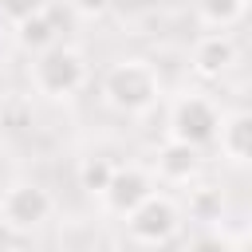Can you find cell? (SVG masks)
Segmentation results:
<instances>
[{"mask_svg":"<svg viewBox=\"0 0 252 252\" xmlns=\"http://www.w3.org/2000/svg\"><path fill=\"white\" fill-rule=\"evenodd\" d=\"M16 39H20L24 51L39 55V51H47L51 43H59V39H55V20H51L47 12H39V16L24 20V24H16Z\"/></svg>","mask_w":252,"mask_h":252,"instance_id":"cell-10","label":"cell"},{"mask_svg":"<svg viewBox=\"0 0 252 252\" xmlns=\"http://www.w3.org/2000/svg\"><path fill=\"white\" fill-rule=\"evenodd\" d=\"M177 205L169 201V197H158V193H150L138 209H130L126 213V232H130V240L134 244H165L173 232H177Z\"/></svg>","mask_w":252,"mask_h":252,"instance_id":"cell-5","label":"cell"},{"mask_svg":"<svg viewBox=\"0 0 252 252\" xmlns=\"http://www.w3.org/2000/svg\"><path fill=\"white\" fill-rule=\"evenodd\" d=\"M217 126H220V110H217L209 98H201V94H185V98H177L173 110H169V138L189 142V146H197V150L217 138Z\"/></svg>","mask_w":252,"mask_h":252,"instance_id":"cell-4","label":"cell"},{"mask_svg":"<svg viewBox=\"0 0 252 252\" xmlns=\"http://www.w3.org/2000/svg\"><path fill=\"white\" fill-rule=\"evenodd\" d=\"M154 169H158L165 181H173V185H185V181H193V177H197V169H201V150H197V146H189V142H177V138H169V142L158 150V158H154Z\"/></svg>","mask_w":252,"mask_h":252,"instance_id":"cell-8","label":"cell"},{"mask_svg":"<svg viewBox=\"0 0 252 252\" xmlns=\"http://www.w3.org/2000/svg\"><path fill=\"white\" fill-rule=\"evenodd\" d=\"M189 213H193V220L217 224V220L224 217V193H220V189H213V185L193 189V197H189Z\"/></svg>","mask_w":252,"mask_h":252,"instance_id":"cell-12","label":"cell"},{"mask_svg":"<svg viewBox=\"0 0 252 252\" xmlns=\"http://www.w3.org/2000/svg\"><path fill=\"white\" fill-rule=\"evenodd\" d=\"M185 252H232V240L220 236V232H201L185 244Z\"/></svg>","mask_w":252,"mask_h":252,"instance_id":"cell-15","label":"cell"},{"mask_svg":"<svg viewBox=\"0 0 252 252\" xmlns=\"http://www.w3.org/2000/svg\"><path fill=\"white\" fill-rule=\"evenodd\" d=\"M220 154L236 165H244L252 158V114L248 110H232V114H220V126H217V138Z\"/></svg>","mask_w":252,"mask_h":252,"instance_id":"cell-7","label":"cell"},{"mask_svg":"<svg viewBox=\"0 0 252 252\" xmlns=\"http://www.w3.org/2000/svg\"><path fill=\"white\" fill-rule=\"evenodd\" d=\"M232 63H236V43H232L224 32H213V35L197 39V47H193V71H197V75L220 79Z\"/></svg>","mask_w":252,"mask_h":252,"instance_id":"cell-9","label":"cell"},{"mask_svg":"<svg viewBox=\"0 0 252 252\" xmlns=\"http://www.w3.org/2000/svg\"><path fill=\"white\" fill-rule=\"evenodd\" d=\"M39 12H47V0H0V16L8 24H24Z\"/></svg>","mask_w":252,"mask_h":252,"instance_id":"cell-14","label":"cell"},{"mask_svg":"<svg viewBox=\"0 0 252 252\" xmlns=\"http://www.w3.org/2000/svg\"><path fill=\"white\" fill-rule=\"evenodd\" d=\"M71 8H75L79 16H102V12L110 8V0H71Z\"/></svg>","mask_w":252,"mask_h":252,"instance_id":"cell-16","label":"cell"},{"mask_svg":"<svg viewBox=\"0 0 252 252\" xmlns=\"http://www.w3.org/2000/svg\"><path fill=\"white\" fill-rule=\"evenodd\" d=\"M32 83L39 94L47 98H71L83 83H87V59L67 47V43H51L47 51L35 55L32 63Z\"/></svg>","mask_w":252,"mask_h":252,"instance_id":"cell-2","label":"cell"},{"mask_svg":"<svg viewBox=\"0 0 252 252\" xmlns=\"http://www.w3.org/2000/svg\"><path fill=\"white\" fill-rule=\"evenodd\" d=\"M102 94H106V102H110L114 110H122V114H142V110H150V106L158 102L161 79H158V71H154L146 59H122V63H114V67L106 71Z\"/></svg>","mask_w":252,"mask_h":252,"instance_id":"cell-1","label":"cell"},{"mask_svg":"<svg viewBox=\"0 0 252 252\" xmlns=\"http://www.w3.org/2000/svg\"><path fill=\"white\" fill-rule=\"evenodd\" d=\"M110 173H114V161H106V158H98V154H94V158H83V165H79V189H87L91 197H102Z\"/></svg>","mask_w":252,"mask_h":252,"instance_id":"cell-13","label":"cell"},{"mask_svg":"<svg viewBox=\"0 0 252 252\" xmlns=\"http://www.w3.org/2000/svg\"><path fill=\"white\" fill-rule=\"evenodd\" d=\"M232 252H248V240H232Z\"/></svg>","mask_w":252,"mask_h":252,"instance_id":"cell-17","label":"cell"},{"mask_svg":"<svg viewBox=\"0 0 252 252\" xmlns=\"http://www.w3.org/2000/svg\"><path fill=\"white\" fill-rule=\"evenodd\" d=\"M193 8L209 28H232L244 16V0H193Z\"/></svg>","mask_w":252,"mask_h":252,"instance_id":"cell-11","label":"cell"},{"mask_svg":"<svg viewBox=\"0 0 252 252\" xmlns=\"http://www.w3.org/2000/svg\"><path fill=\"white\" fill-rule=\"evenodd\" d=\"M47 217H51V197H47L43 185H35V181H16V185L4 189V197H0V220H4V228H12V232H32V228H39Z\"/></svg>","mask_w":252,"mask_h":252,"instance_id":"cell-3","label":"cell"},{"mask_svg":"<svg viewBox=\"0 0 252 252\" xmlns=\"http://www.w3.org/2000/svg\"><path fill=\"white\" fill-rule=\"evenodd\" d=\"M150 193H154V181H150L146 169H138V165H114V173H110V181H106V189H102V205H106L110 213L126 217V213L138 209Z\"/></svg>","mask_w":252,"mask_h":252,"instance_id":"cell-6","label":"cell"}]
</instances>
